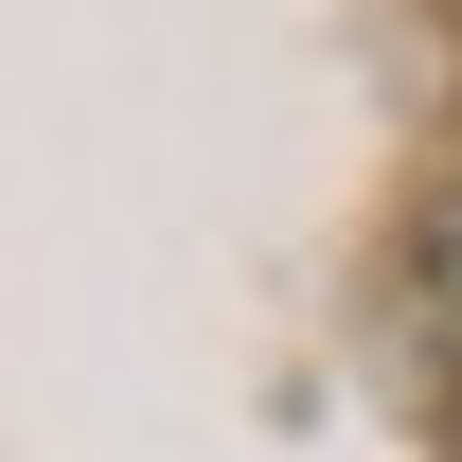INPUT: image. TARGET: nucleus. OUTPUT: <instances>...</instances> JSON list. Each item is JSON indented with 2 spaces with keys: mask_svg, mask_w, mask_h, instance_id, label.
Segmentation results:
<instances>
[]
</instances>
